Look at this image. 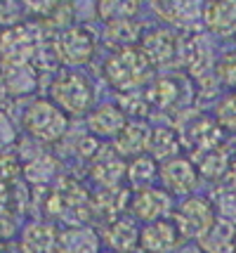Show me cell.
I'll list each match as a JSON object with an SVG mask.
<instances>
[{"instance_id":"44dd1931","label":"cell","mask_w":236,"mask_h":253,"mask_svg":"<svg viewBox=\"0 0 236 253\" xmlns=\"http://www.w3.org/2000/svg\"><path fill=\"white\" fill-rule=\"evenodd\" d=\"M57 159L47 152H38L35 156H31L29 161H24V175L31 185H50L55 182L57 177Z\"/></svg>"},{"instance_id":"9c48e42d","label":"cell","mask_w":236,"mask_h":253,"mask_svg":"<svg viewBox=\"0 0 236 253\" xmlns=\"http://www.w3.org/2000/svg\"><path fill=\"white\" fill-rule=\"evenodd\" d=\"M17 246L22 253H57L59 246V230L55 222L47 220H34L24 225L19 232Z\"/></svg>"},{"instance_id":"4fadbf2b","label":"cell","mask_w":236,"mask_h":253,"mask_svg":"<svg viewBox=\"0 0 236 253\" xmlns=\"http://www.w3.org/2000/svg\"><path fill=\"white\" fill-rule=\"evenodd\" d=\"M88 128L97 137H116L125 128V114L116 104H101L88 114Z\"/></svg>"},{"instance_id":"5b68a950","label":"cell","mask_w":236,"mask_h":253,"mask_svg":"<svg viewBox=\"0 0 236 253\" xmlns=\"http://www.w3.org/2000/svg\"><path fill=\"white\" fill-rule=\"evenodd\" d=\"M38 55V36L29 26H7L2 29V43H0V64H31Z\"/></svg>"},{"instance_id":"7402d4cb","label":"cell","mask_w":236,"mask_h":253,"mask_svg":"<svg viewBox=\"0 0 236 253\" xmlns=\"http://www.w3.org/2000/svg\"><path fill=\"white\" fill-rule=\"evenodd\" d=\"M199 175L208 177V180H217V177H225L232 168V161H229V154H227L225 147L215 144L210 149H205L199 154Z\"/></svg>"},{"instance_id":"ba28073f","label":"cell","mask_w":236,"mask_h":253,"mask_svg":"<svg viewBox=\"0 0 236 253\" xmlns=\"http://www.w3.org/2000/svg\"><path fill=\"white\" fill-rule=\"evenodd\" d=\"M182 242V234L175 220L161 218V220L146 222L139 232V249L144 253H170Z\"/></svg>"},{"instance_id":"603a6c76","label":"cell","mask_w":236,"mask_h":253,"mask_svg":"<svg viewBox=\"0 0 236 253\" xmlns=\"http://www.w3.org/2000/svg\"><path fill=\"white\" fill-rule=\"evenodd\" d=\"M158 170H161V166L156 164V159L154 156H135L130 164H128V170H125V177H128V182L137 189H144V187H151V182L158 177Z\"/></svg>"},{"instance_id":"83f0119b","label":"cell","mask_w":236,"mask_h":253,"mask_svg":"<svg viewBox=\"0 0 236 253\" xmlns=\"http://www.w3.org/2000/svg\"><path fill=\"white\" fill-rule=\"evenodd\" d=\"M24 10L29 12V14H34V17H52L57 10H59V5H62V0H22Z\"/></svg>"},{"instance_id":"30bf717a","label":"cell","mask_w":236,"mask_h":253,"mask_svg":"<svg viewBox=\"0 0 236 253\" xmlns=\"http://www.w3.org/2000/svg\"><path fill=\"white\" fill-rule=\"evenodd\" d=\"M130 211L137 220L154 222L166 218V213L170 211V197L166 189L158 187H144L137 189L133 199H130Z\"/></svg>"},{"instance_id":"74e56055","label":"cell","mask_w":236,"mask_h":253,"mask_svg":"<svg viewBox=\"0 0 236 253\" xmlns=\"http://www.w3.org/2000/svg\"><path fill=\"white\" fill-rule=\"evenodd\" d=\"M104 253H111V251H104Z\"/></svg>"},{"instance_id":"8d00e7d4","label":"cell","mask_w":236,"mask_h":253,"mask_svg":"<svg viewBox=\"0 0 236 253\" xmlns=\"http://www.w3.org/2000/svg\"><path fill=\"white\" fill-rule=\"evenodd\" d=\"M2 246H5V244H2V242H0V251H2Z\"/></svg>"},{"instance_id":"2e32d148","label":"cell","mask_w":236,"mask_h":253,"mask_svg":"<svg viewBox=\"0 0 236 253\" xmlns=\"http://www.w3.org/2000/svg\"><path fill=\"white\" fill-rule=\"evenodd\" d=\"M151 7L163 22L189 24L201 14V0H151Z\"/></svg>"},{"instance_id":"5bb4252c","label":"cell","mask_w":236,"mask_h":253,"mask_svg":"<svg viewBox=\"0 0 236 253\" xmlns=\"http://www.w3.org/2000/svg\"><path fill=\"white\" fill-rule=\"evenodd\" d=\"M139 227L135 220L130 218H116L106 225L104 230V239L116 253H130L133 249L139 246Z\"/></svg>"},{"instance_id":"7c38bea8","label":"cell","mask_w":236,"mask_h":253,"mask_svg":"<svg viewBox=\"0 0 236 253\" xmlns=\"http://www.w3.org/2000/svg\"><path fill=\"white\" fill-rule=\"evenodd\" d=\"M100 234L85 225H68L59 230V246L57 253H101Z\"/></svg>"},{"instance_id":"3957f363","label":"cell","mask_w":236,"mask_h":253,"mask_svg":"<svg viewBox=\"0 0 236 253\" xmlns=\"http://www.w3.org/2000/svg\"><path fill=\"white\" fill-rule=\"evenodd\" d=\"M50 97L67 116H80L92 107V88L88 78L76 71H64L52 81Z\"/></svg>"},{"instance_id":"e575fe53","label":"cell","mask_w":236,"mask_h":253,"mask_svg":"<svg viewBox=\"0 0 236 253\" xmlns=\"http://www.w3.org/2000/svg\"><path fill=\"white\" fill-rule=\"evenodd\" d=\"M229 177H232V185L236 187V161H232V168H229Z\"/></svg>"},{"instance_id":"8992f818","label":"cell","mask_w":236,"mask_h":253,"mask_svg":"<svg viewBox=\"0 0 236 253\" xmlns=\"http://www.w3.org/2000/svg\"><path fill=\"white\" fill-rule=\"evenodd\" d=\"M55 47L64 64L80 66L85 62H90L92 52H95V38L83 26H64L62 33L57 36Z\"/></svg>"},{"instance_id":"ffe728a7","label":"cell","mask_w":236,"mask_h":253,"mask_svg":"<svg viewBox=\"0 0 236 253\" xmlns=\"http://www.w3.org/2000/svg\"><path fill=\"white\" fill-rule=\"evenodd\" d=\"M125 170H128V166L121 161L118 152L113 149L106 159H97L92 164V180L100 182L104 189H116L125 177Z\"/></svg>"},{"instance_id":"d590c367","label":"cell","mask_w":236,"mask_h":253,"mask_svg":"<svg viewBox=\"0 0 236 253\" xmlns=\"http://www.w3.org/2000/svg\"><path fill=\"white\" fill-rule=\"evenodd\" d=\"M0 43H2V29H0Z\"/></svg>"},{"instance_id":"f1b7e54d","label":"cell","mask_w":236,"mask_h":253,"mask_svg":"<svg viewBox=\"0 0 236 253\" xmlns=\"http://www.w3.org/2000/svg\"><path fill=\"white\" fill-rule=\"evenodd\" d=\"M17 142V130H14V123L12 119L0 109V154L10 152L12 147Z\"/></svg>"},{"instance_id":"836d02e7","label":"cell","mask_w":236,"mask_h":253,"mask_svg":"<svg viewBox=\"0 0 236 253\" xmlns=\"http://www.w3.org/2000/svg\"><path fill=\"white\" fill-rule=\"evenodd\" d=\"M0 253H22V251H19V246H17V244H5Z\"/></svg>"},{"instance_id":"277c9868","label":"cell","mask_w":236,"mask_h":253,"mask_svg":"<svg viewBox=\"0 0 236 253\" xmlns=\"http://www.w3.org/2000/svg\"><path fill=\"white\" fill-rule=\"evenodd\" d=\"M217 220V211L205 197H187L175 211V225L182 239L201 242Z\"/></svg>"},{"instance_id":"7a4b0ae2","label":"cell","mask_w":236,"mask_h":253,"mask_svg":"<svg viewBox=\"0 0 236 253\" xmlns=\"http://www.w3.org/2000/svg\"><path fill=\"white\" fill-rule=\"evenodd\" d=\"M149 69H151V64L144 57L142 47L130 45V47L116 50L109 57V62L104 66V74H106V81L113 88L128 92V90H135L144 83L146 76H149Z\"/></svg>"},{"instance_id":"f546056e","label":"cell","mask_w":236,"mask_h":253,"mask_svg":"<svg viewBox=\"0 0 236 253\" xmlns=\"http://www.w3.org/2000/svg\"><path fill=\"white\" fill-rule=\"evenodd\" d=\"M180 95V88H177V83L172 81V78H163V81H158L156 90H154V97H156V104L158 107H170L172 104V99Z\"/></svg>"},{"instance_id":"484cf974","label":"cell","mask_w":236,"mask_h":253,"mask_svg":"<svg viewBox=\"0 0 236 253\" xmlns=\"http://www.w3.org/2000/svg\"><path fill=\"white\" fill-rule=\"evenodd\" d=\"M215 211L222 220L236 225V187H222L215 199Z\"/></svg>"},{"instance_id":"1f68e13d","label":"cell","mask_w":236,"mask_h":253,"mask_svg":"<svg viewBox=\"0 0 236 253\" xmlns=\"http://www.w3.org/2000/svg\"><path fill=\"white\" fill-rule=\"evenodd\" d=\"M128 31H133V22L130 19H123V22H111L109 24V36H111L113 41H118L121 47H130V41L135 38V36H130Z\"/></svg>"},{"instance_id":"f35d334b","label":"cell","mask_w":236,"mask_h":253,"mask_svg":"<svg viewBox=\"0 0 236 253\" xmlns=\"http://www.w3.org/2000/svg\"><path fill=\"white\" fill-rule=\"evenodd\" d=\"M234 253H236V251H234Z\"/></svg>"},{"instance_id":"e0dca14e","label":"cell","mask_w":236,"mask_h":253,"mask_svg":"<svg viewBox=\"0 0 236 253\" xmlns=\"http://www.w3.org/2000/svg\"><path fill=\"white\" fill-rule=\"evenodd\" d=\"M205 26L217 36H229L236 31V0H210L203 12Z\"/></svg>"},{"instance_id":"4316f807","label":"cell","mask_w":236,"mask_h":253,"mask_svg":"<svg viewBox=\"0 0 236 253\" xmlns=\"http://www.w3.org/2000/svg\"><path fill=\"white\" fill-rule=\"evenodd\" d=\"M215 123L229 132H236V92L227 95L217 104V109H215Z\"/></svg>"},{"instance_id":"d4e9b609","label":"cell","mask_w":236,"mask_h":253,"mask_svg":"<svg viewBox=\"0 0 236 253\" xmlns=\"http://www.w3.org/2000/svg\"><path fill=\"white\" fill-rule=\"evenodd\" d=\"M149 149H151L154 159L161 156L163 161H168V159H172V156H177V152H180V135H175V132L168 130V128L151 130Z\"/></svg>"},{"instance_id":"d6a6232c","label":"cell","mask_w":236,"mask_h":253,"mask_svg":"<svg viewBox=\"0 0 236 253\" xmlns=\"http://www.w3.org/2000/svg\"><path fill=\"white\" fill-rule=\"evenodd\" d=\"M10 97V92H7V85H5V76H2V69H0V104L5 102V99Z\"/></svg>"},{"instance_id":"9a60e30c","label":"cell","mask_w":236,"mask_h":253,"mask_svg":"<svg viewBox=\"0 0 236 253\" xmlns=\"http://www.w3.org/2000/svg\"><path fill=\"white\" fill-rule=\"evenodd\" d=\"M149 140H151V128L146 123L133 121L125 123V128L116 135V152L123 156H142L144 149H149Z\"/></svg>"},{"instance_id":"8fae6325","label":"cell","mask_w":236,"mask_h":253,"mask_svg":"<svg viewBox=\"0 0 236 253\" xmlns=\"http://www.w3.org/2000/svg\"><path fill=\"white\" fill-rule=\"evenodd\" d=\"M142 52L151 66L170 64L175 55H180V43L170 31H151L142 38Z\"/></svg>"},{"instance_id":"52a82bcc","label":"cell","mask_w":236,"mask_h":253,"mask_svg":"<svg viewBox=\"0 0 236 253\" xmlns=\"http://www.w3.org/2000/svg\"><path fill=\"white\" fill-rule=\"evenodd\" d=\"M199 168L191 164L189 159L172 156L168 161H161L158 180L163 182V187L175 192V194H189L199 187Z\"/></svg>"},{"instance_id":"6da1fadb","label":"cell","mask_w":236,"mask_h":253,"mask_svg":"<svg viewBox=\"0 0 236 253\" xmlns=\"http://www.w3.org/2000/svg\"><path fill=\"white\" fill-rule=\"evenodd\" d=\"M68 116L57 107L52 99H35L24 111V130L40 144L59 142L67 132Z\"/></svg>"},{"instance_id":"ac0fdd59","label":"cell","mask_w":236,"mask_h":253,"mask_svg":"<svg viewBox=\"0 0 236 253\" xmlns=\"http://www.w3.org/2000/svg\"><path fill=\"white\" fill-rule=\"evenodd\" d=\"M2 76L10 97H24L31 95L38 88V69L34 64H14L2 66Z\"/></svg>"},{"instance_id":"cb8c5ba5","label":"cell","mask_w":236,"mask_h":253,"mask_svg":"<svg viewBox=\"0 0 236 253\" xmlns=\"http://www.w3.org/2000/svg\"><path fill=\"white\" fill-rule=\"evenodd\" d=\"M139 10V0H100L97 2V12L104 22H123V19H133Z\"/></svg>"},{"instance_id":"d6986e66","label":"cell","mask_w":236,"mask_h":253,"mask_svg":"<svg viewBox=\"0 0 236 253\" xmlns=\"http://www.w3.org/2000/svg\"><path fill=\"white\" fill-rule=\"evenodd\" d=\"M201 249L205 253H234L236 251V225L217 218L210 232L201 239Z\"/></svg>"},{"instance_id":"4dcf8cb0","label":"cell","mask_w":236,"mask_h":253,"mask_svg":"<svg viewBox=\"0 0 236 253\" xmlns=\"http://www.w3.org/2000/svg\"><path fill=\"white\" fill-rule=\"evenodd\" d=\"M217 76L225 85L236 88V52H229L217 62Z\"/></svg>"}]
</instances>
